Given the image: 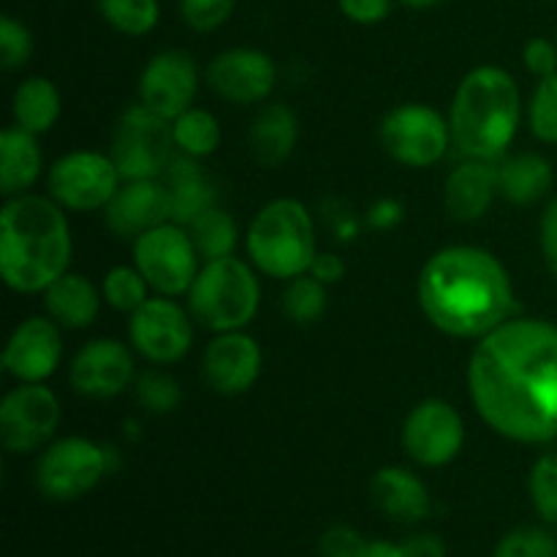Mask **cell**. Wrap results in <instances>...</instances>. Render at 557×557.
Wrapping results in <instances>:
<instances>
[{
	"mask_svg": "<svg viewBox=\"0 0 557 557\" xmlns=\"http://www.w3.org/2000/svg\"><path fill=\"white\" fill-rule=\"evenodd\" d=\"M468 392L479 417L517 444L557 438V326L509 319L484 335L468 362Z\"/></svg>",
	"mask_w": 557,
	"mask_h": 557,
	"instance_id": "1",
	"label": "cell"
},
{
	"mask_svg": "<svg viewBox=\"0 0 557 557\" xmlns=\"http://www.w3.org/2000/svg\"><path fill=\"white\" fill-rule=\"evenodd\" d=\"M419 305L433 326L451 337H476L511 319V277L493 253L473 245L438 250L419 275Z\"/></svg>",
	"mask_w": 557,
	"mask_h": 557,
	"instance_id": "2",
	"label": "cell"
},
{
	"mask_svg": "<svg viewBox=\"0 0 557 557\" xmlns=\"http://www.w3.org/2000/svg\"><path fill=\"white\" fill-rule=\"evenodd\" d=\"M71 264L63 207L44 196H11L0 212V272L11 292H47Z\"/></svg>",
	"mask_w": 557,
	"mask_h": 557,
	"instance_id": "3",
	"label": "cell"
},
{
	"mask_svg": "<svg viewBox=\"0 0 557 557\" xmlns=\"http://www.w3.org/2000/svg\"><path fill=\"white\" fill-rule=\"evenodd\" d=\"M520 87L500 65H479L460 82L449 128L457 150L473 161H495L520 128Z\"/></svg>",
	"mask_w": 557,
	"mask_h": 557,
	"instance_id": "4",
	"label": "cell"
},
{
	"mask_svg": "<svg viewBox=\"0 0 557 557\" xmlns=\"http://www.w3.org/2000/svg\"><path fill=\"white\" fill-rule=\"evenodd\" d=\"M245 245L256 270L292 281L305 275L315 259L313 218L302 201L275 199L256 212Z\"/></svg>",
	"mask_w": 557,
	"mask_h": 557,
	"instance_id": "5",
	"label": "cell"
},
{
	"mask_svg": "<svg viewBox=\"0 0 557 557\" xmlns=\"http://www.w3.org/2000/svg\"><path fill=\"white\" fill-rule=\"evenodd\" d=\"M261 288L256 272L245 261H205L188 292V310L205 330L237 332L253 321L259 310Z\"/></svg>",
	"mask_w": 557,
	"mask_h": 557,
	"instance_id": "6",
	"label": "cell"
},
{
	"mask_svg": "<svg viewBox=\"0 0 557 557\" xmlns=\"http://www.w3.org/2000/svg\"><path fill=\"white\" fill-rule=\"evenodd\" d=\"M172 120L136 103L120 114L112 134V161L123 180H158L174 158Z\"/></svg>",
	"mask_w": 557,
	"mask_h": 557,
	"instance_id": "7",
	"label": "cell"
},
{
	"mask_svg": "<svg viewBox=\"0 0 557 557\" xmlns=\"http://www.w3.org/2000/svg\"><path fill=\"white\" fill-rule=\"evenodd\" d=\"M199 250L180 223H161L134 239V267L161 297L188 294L199 275Z\"/></svg>",
	"mask_w": 557,
	"mask_h": 557,
	"instance_id": "8",
	"label": "cell"
},
{
	"mask_svg": "<svg viewBox=\"0 0 557 557\" xmlns=\"http://www.w3.org/2000/svg\"><path fill=\"white\" fill-rule=\"evenodd\" d=\"M107 476V451L90 438L54 441L36 462V487L58 504L85 498Z\"/></svg>",
	"mask_w": 557,
	"mask_h": 557,
	"instance_id": "9",
	"label": "cell"
},
{
	"mask_svg": "<svg viewBox=\"0 0 557 557\" xmlns=\"http://www.w3.org/2000/svg\"><path fill=\"white\" fill-rule=\"evenodd\" d=\"M449 141V123L428 103H400L381 120V145L403 166H433L446 156Z\"/></svg>",
	"mask_w": 557,
	"mask_h": 557,
	"instance_id": "10",
	"label": "cell"
},
{
	"mask_svg": "<svg viewBox=\"0 0 557 557\" xmlns=\"http://www.w3.org/2000/svg\"><path fill=\"white\" fill-rule=\"evenodd\" d=\"M120 169L114 166L112 156L92 150H74L65 152L63 158L52 163L49 169V196L60 207L74 212H92L103 210L117 194Z\"/></svg>",
	"mask_w": 557,
	"mask_h": 557,
	"instance_id": "11",
	"label": "cell"
},
{
	"mask_svg": "<svg viewBox=\"0 0 557 557\" xmlns=\"http://www.w3.org/2000/svg\"><path fill=\"white\" fill-rule=\"evenodd\" d=\"M60 400L49 386L20 384L0 403V441L11 455H33L60 428Z\"/></svg>",
	"mask_w": 557,
	"mask_h": 557,
	"instance_id": "12",
	"label": "cell"
},
{
	"mask_svg": "<svg viewBox=\"0 0 557 557\" xmlns=\"http://www.w3.org/2000/svg\"><path fill=\"white\" fill-rule=\"evenodd\" d=\"M194 315L172 297H152L131 313L128 335L136 351L156 364H172L190 351Z\"/></svg>",
	"mask_w": 557,
	"mask_h": 557,
	"instance_id": "13",
	"label": "cell"
},
{
	"mask_svg": "<svg viewBox=\"0 0 557 557\" xmlns=\"http://www.w3.org/2000/svg\"><path fill=\"white\" fill-rule=\"evenodd\" d=\"M466 424L446 400H422L403 424V449L424 468H444L460 455Z\"/></svg>",
	"mask_w": 557,
	"mask_h": 557,
	"instance_id": "14",
	"label": "cell"
},
{
	"mask_svg": "<svg viewBox=\"0 0 557 557\" xmlns=\"http://www.w3.org/2000/svg\"><path fill=\"white\" fill-rule=\"evenodd\" d=\"M199 90V71L185 49H163L145 65L139 79V103L166 120L194 107Z\"/></svg>",
	"mask_w": 557,
	"mask_h": 557,
	"instance_id": "15",
	"label": "cell"
},
{
	"mask_svg": "<svg viewBox=\"0 0 557 557\" xmlns=\"http://www.w3.org/2000/svg\"><path fill=\"white\" fill-rule=\"evenodd\" d=\"M134 373L136 368L131 348L120 341L98 337L76 354L69 379L74 392H79L82 397L109 400L128 389Z\"/></svg>",
	"mask_w": 557,
	"mask_h": 557,
	"instance_id": "16",
	"label": "cell"
},
{
	"mask_svg": "<svg viewBox=\"0 0 557 557\" xmlns=\"http://www.w3.org/2000/svg\"><path fill=\"white\" fill-rule=\"evenodd\" d=\"M58 326V321L41 315L22 321L5 343V373L20 384H44L63 359V337Z\"/></svg>",
	"mask_w": 557,
	"mask_h": 557,
	"instance_id": "17",
	"label": "cell"
},
{
	"mask_svg": "<svg viewBox=\"0 0 557 557\" xmlns=\"http://www.w3.org/2000/svg\"><path fill=\"white\" fill-rule=\"evenodd\" d=\"M207 82L223 101L259 103L275 90L277 69L259 49H226L207 65Z\"/></svg>",
	"mask_w": 557,
	"mask_h": 557,
	"instance_id": "18",
	"label": "cell"
},
{
	"mask_svg": "<svg viewBox=\"0 0 557 557\" xmlns=\"http://www.w3.org/2000/svg\"><path fill=\"white\" fill-rule=\"evenodd\" d=\"M103 221L123 239H139L150 228L172 221V207L161 177L123 180L112 201L103 207Z\"/></svg>",
	"mask_w": 557,
	"mask_h": 557,
	"instance_id": "19",
	"label": "cell"
},
{
	"mask_svg": "<svg viewBox=\"0 0 557 557\" xmlns=\"http://www.w3.org/2000/svg\"><path fill=\"white\" fill-rule=\"evenodd\" d=\"M207 384L221 395H243L261 375L259 343L243 330L221 332L215 341L207 343L201 357Z\"/></svg>",
	"mask_w": 557,
	"mask_h": 557,
	"instance_id": "20",
	"label": "cell"
},
{
	"mask_svg": "<svg viewBox=\"0 0 557 557\" xmlns=\"http://www.w3.org/2000/svg\"><path fill=\"white\" fill-rule=\"evenodd\" d=\"M370 500L375 509L400 525H419L433 511V498L422 479L400 466H386L370 479Z\"/></svg>",
	"mask_w": 557,
	"mask_h": 557,
	"instance_id": "21",
	"label": "cell"
},
{
	"mask_svg": "<svg viewBox=\"0 0 557 557\" xmlns=\"http://www.w3.org/2000/svg\"><path fill=\"white\" fill-rule=\"evenodd\" d=\"M495 194H498V166H493V161L468 158L446 177L444 201L455 221L471 223L493 207Z\"/></svg>",
	"mask_w": 557,
	"mask_h": 557,
	"instance_id": "22",
	"label": "cell"
},
{
	"mask_svg": "<svg viewBox=\"0 0 557 557\" xmlns=\"http://www.w3.org/2000/svg\"><path fill=\"white\" fill-rule=\"evenodd\" d=\"M161 183L169 194L172 223L190 226L196 218L215 207V185L207 180L196 158L174 156L166 172L161 174Z\"/></svg>",
	"mask_w": 557,
	"mask_h": 557,
	"instance_id": "23",
	"label": "cell"
},
{
	"mask_svg": "<svg viewBox=\"0 0 557 557\" xmlns=\"http://www.w3.org/2000/svg\"><path fill=\"white\" fill-rule=\"evenodd\" d=\"M299 139V123L297 114L286 107V103H270L261 109L250 125L248 145L256 161L267 169L281 166L288 161Z\"/></svg>",
	"mask_w": 557,
	"mask_h": 557,
	"instance_id": "24",
	"label": "cell"
},
{
	"mask_svg": "<svg viewBox=\"0 0 557 557\" xmlns=\"http://www.w3.org/2000/svg\"><path fill=\"white\" fill-rule=\"evenodd\" d=\"M44 156L36 134L9 125L0 134V188L3 196H20L41 177Z\"/></svg>",
	"mask_w": 557,
	"mask_h": 557,
	"instance_id": "25",
	"label": "cell"
},
{
	"mask_svg": "<svg viewBox=\"0 0 557 557\" xmlns=\"http://www.w3.org/2000/svg\"><path fill=\"white\" fill-rule=\"evenodd\" d=\"M101 297L103 294H98V288L87 277L65 272L63 277H58L44 292V305H47L49 319L58 321L60 326H65V330H85V326L96 321Z\"/></svg>",
	"mask_w": 557,
	"mask_h": 557,
	"instance_id": "26",
	"label": "cell"
},
{
	"mask_svg": "<svg viewBox=\"0 0 557 557\" xmlns=\"http://www.w3.org/2000/svg\"><path fill=\"white\" fill-rule=\"evenodd\" d=\"M555 183L553 163L536 152H520L498 166V194L511 205H536Z\"/></svg>",
	"mask_w": 557,
	"mask_h": 557,
	"instance_id": "27",
	"label": "cell"
},
{
	"mask_svg": "<svg viewBox=\"0 0 557 557\" xmlns=\"http://www.w3.org/2000/svg\"><path fill=\"white\" fill-rule=\"evenodd\" d=\"M60 101L58 87L44 76H30L22 82L11 98V114H14V125L30 131V134H47L60 117Z\"/></svg>",
	"mask_w": 557,
	"mask_h": 557,
	"instance_id": "28",
	"label": "cell"
},
{
	"mask_svg": "<svg viewBox=\"0 0 557 557\" xmlns=\"http://www.w3.org/2000/svg\"><path fill=\"white\" fill-rule=\"evenodd\" d=\"M188 232L205 261L226 259V256H234V248H237V223L228 212L218 210V207L196 218Z\"/></svg>",
	"mask_w": 557,
	"mask_h": 557,
	"instance_id": "29",
	"label": "cell"
},
{
	"mask_svg": "<svg viewBox=\"0 0 557 557\" xmlns=\"http://www.w3.org/2000/svg\"><path fill=\"white\" fill-rule=\"evenodd\" d=\"M174 125V141L183 150V156L190 158H207L218 150L221 145V123L212 112L199 107H190L188 112L172 120Z\"/></svg>",
	"mask_w": 557,
	"mask_h": 557,
	"instance_id": "30",
	"label": "cell"
},
{
	"mask_svg": "<svg viewBox=\"0 0 557 557\" xmlns=\"http://www.w3.org/2000/svg\"><path fill=\"white\" fill-rule=\"evenodd\" d=\"M98 14L123 36H147L161 22V0H96Z\"/></svg>",
	"mask_w": 557,
	"mask_h": 557,
	"instance_id": "31",
	"label": "cell"
},
{
	"mask_svg": "<svg viewBox=\"0 0 557 557\" xmlns=\"http://www.w3.org/2000/svg\"><path fill=\"white\" fill-rule=\"evenodd\" d=\"M283 313L288 315V321L305 326L315 324V321L324 315L326 310V288L319 277H313L310 272L305 275L292 277L283 292Z\"/></svg>",
	"mask_w": 557,
	"mask_h": 557,
	"instance_id": "32",
	"label": "cell"
},
{
	"mask_svg": "<svg viewBox=\"0 0 557 557\" xmlns=\"http://www.w3.org/2000/svg\"><path fill=\"white\" fill-rule=\"evenodd\" d=\"M147 292H150V283L145 281V275L136 267H114V270H109L103 275V299L114 310H120V313L131 315L134 310H139L150 299Z\"/></svg>",
	"mask_w": 557,
	"mask_h": 557,
	"instance_id": "33",
	"label": "cell"
},
{
	"mask_svg": "<svg viewBox=\"0 0 557 557\" xmlns=\"http://www.w3.org/2000/svg\"><path fill=\"white\" fill-rule=\"evenodd\" d=\"M493 557H557V536L549 525H520L498 539Z\"/></svg>",
	"mask_w": 557,
	"mask_h": 557,
	"instance_id": "34",
	"label": "cell"
},
{
	"mask_svg": "<svg viewBox=\"0 0 557 557\" xmlns=\"http://www.w3.org/2000/svg\"><path fill=\"white\" fill-rule=\"evenodd\" d=\"M528 493L544 525L557 531V451L539 457L528 476Z\"/></svg>",
	"mask_w": 557,
	"mask_h": 557,
	"instance_id": "35",
	"label": "cell"
},
{
	"mask_svg": "<svg viewBox=\"0 0 557 557\" xmlns=\"http://www.w3.org/2000/svg\"><path fill=\"white\" fill-rule=\"evenodd\" d=\"M528 123L539 141L557 145V74L539 79L531 109H528Z\"/></svg>",
	"mask_w": 557,
	"mask_h": 557,
	"instance_id": "36",
	"label": "cell"
},
{
	"mask_svg": "<svg viewBox=\"0 0 557 557\" xmlns=\"http://www.w3.org/2000/svg\"><path fill=\"white\" fill-rule=\"evenodd\" d=\"M375 549L379 539H368L351 525H332L319 539L321 557H375Z\"/></svg>",
	"mask_w": 557,
	"mask_h": 557,
	"instance_id": "37",
	"label": "cell"
},
{
	"mask_svg": "<svg viewBox=\"0 0 557 557\" xmlns=\"http://www.w3.org/2000/svg\"><path fill=\"white\" fill-rule=\"evenodd\" d=\"M136 397H139L141 408H147L150 413H169L180 406L183 395H180V384L172 375L147 370L136 381Z\"/></svg>",
	"mask_w": 557,
	"mask_h": 557,
	"instance_id": "38",
	"label": "cell"
},
{
	"mask_svg": "<svg viewBox=\"0 0 557 557\" xmlns=\"http://www.w3.org/2000/svg\"><path fill=\"white\" fill-rule=\"evenodd\" d=\"M237 0H180V16L196 33H212L228 22Z\"/></svg>",
	"mask_w": 557,
	"mask_h": 557,
	"instance_id": "39",
	"label": "cell"
},
{
	"mask_svg": "<svg viewBox=\"0 0 557 557\" xmlns=\"http://www.w3.org/2000/svg\"><path fill=\"white\" fill-rule=\"evenodd\" d=\"M33 36L14 16H0V65L5 71H16L30 60Z\"/></svg>",
	"mask_w": 557,
	"mask_h": 557,
	"instance_id": "40",
	"label": "cell"
},
{
	"mask_svg": "<svg viewBox=\"0 0 557 557\" xmlns=\"http://www.w3.org/2000/svg\"><path fill=\"white\" fill-rule=\"evenodd\" d=\"M522 60L533 76L547 79V76L557 74V44L549 38H531L522 49Z\"/></svg>",
	"mask_w": 557,
	"mask_h": 557,
	"instance_id": "41",
	"label": "cell"
},
{
	"mask_svg": "<svg viewBox=\"0 0 557 557\" xmlns=\"http://www.w3.org/2000/svg\"><path fill=\"white\" fill-rule=\"evenodd\" d=\"M337 9L357 25H379L392 14V0H337Z\"/></svg>",
	"mask_w": 557,
	"mask_h": 557,
	"instance_id": "42",
	"label": "cell"
},
{
	"mask_svg": "<svg viewBox=\"0 0 557 557\" xmlns=\"http://www.w3.org/2000/svg\"><path fill=\"white\" fill-rule=\"evenodd\" d=\"M397 557H446V544L435 533H413L397 542Z\"/></svg>",
	"mask_w": 557,
	"mask_h": 557,
	"instance_id": "43",
	"label": "cell"
},
{
	"mask_svg": "<svg viewBox=\"0 0 557 557\" xmlns=\"http://www.w3.org/2000/svg\"><path fill=\"white\" fill-rule=\"evenodd\" d=\"M542 248L549 272H553L557 281V196L549 201L542 215Z\"/></svg>",
	"mask_w": 557,
	"mask_h": 557,
	"instance_id": "44",
	"label": "cell"
},
{
	"mask_svg": "<svg viewBox=\"0 0 557 557\" xmlns=\"http://www.w3.org/2000/svg\"><path fill=\"white\" fill-rule=\"evenodd\" d=\"M308 272L313 277H319L324 286H330V283H337L343 275H346V261H343L337 253H315L313 264H310Z\"/></svg>",
	"mask_w": 557,
	"mask_h": 557,
	"instance_id": "45",
	"label": "cell"
},
{
	"mask_svg": "<svg viewBox=\"0 0 557 557\" xmlns=\"http://www.w3.org/2000/svg\"><path fill=\"white\" fill-rule=\"evenodd\" d=\"M400 221V205L395 201H381L373 212H370V223L379 228H389Z\"/></svg>",
	"mask_w": 557,
	"mask_h": 557,
	"instance_id": "46",
	"label": "cell"
},
{
	"mask_svg": "<svg viewBox=\"0 0 557 557\" xmlns=\"http://www.w3.org/2000/svg\"><path fill=\"white\" fill-rule=\"evenodd\" d=\"M397 3L408 5V9L422 11V9H433V5H441V3H444V0H397Z\"/></svg>",
	"mask_w": 557,
	"mask_h": 557,
	"instance_id": "47",
	"label": "cell"
},
{
	"mask_svg": "<svg viewBox=\"0 0 557 557\" xmlns=\"http://www.w3.org/2000/svg\"><path fill=\"white\" fill-rule=\"evenodd\" d=\"M555 44H557V36H555Z\"/></svg>",
	"mask_w": 557,
	"mask_h": 557,
	"instance_id": "48",
	"label": "cell"
}]
</instances>
